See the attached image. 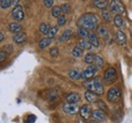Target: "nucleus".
Here are the masks:
<instances>
[{
    "label": "nucleus",
    "instance_id": "1",
    "mask_svg": "<svg viewBox=\"0 0 132 123\" xmlns=\"http://www.w3.org/2000/svg\"><path fill=\"white\" fill-rule=\"evenodd\" d=\"M99 20L98 17L95 15L94 13H84L80 16L77 20V26L85 28L87 30H93L98 28Z\"/></svg>",
    "mask_w": 132,
    "mask_h": 123
},
{
    "label": "nucleus",
    "instance_id": "2",
    "mask_svg": "<svg viewBox=\"0 0 132 123\" xmlns=\"http://www.w3.org/2000/svg\"><path fill=\"white\" fill-rule=\"evenodd\" d=\"M83 87L90 92H94L95 94H97L98 96L102 95L104 93V87H103V83L101 81L100 78H93L88 81L83 82Z\"/></svg>",
    "mask_w": 132,
    "mask_h": 123
},
{
    "label": "nucleus",
    "instance_id": "3",
    "mask_svg": "<svg viewBox=\"0 0 132 123\" xmlns=\"http://www.w3.org/2000/svg\"><path fill=\"white\" fill-rule=\"evenodd\" d=\"M109 7H110V11L112 13H116V15H122V14H125L126 13V10H125V6L123 5V3L121 1H116L113 0L109 3Z\"/></svg>",
    "mask_w": 132,
    "mask_h": 123
},
{
    "label": "nucleus",
    "instance_id": "4",
    "mask_svg": "<svg viewBox=\"0 0 132 123\" xmlns=\"http://www.w3.org/2000/svg\"><path fill=\"white\" fill-rule=\"evenodd\" d=\"M97 72H98V69L94 65H89L87 68H85L81 72V79L84 81H88L96 76Z\"/></svg>",
    "mask_w": 132,
    "mask_h": 123
},
{
    "label": "nucleus",
    "instance_id": "5",
    "mask_svg": "<svg viewBox=\"0 0 132 123\" xmlns=\"http://www.w3.org/2000/svg\"><path fill=\"white\" fill-rule=\"evenodd\" d=\"M121 97V90L118 87H112L107 93V99L110 102H116Z\"/></svg>",
    "mask_w": 132,
    "mask_h": 123
},
{
    "label": "nucleus",
    "instance_id": "6",
    "mask_svg": "<svg viewBox=\"0 0 132 123\" xmlns=\"http://www.w3.org/2000/svg\"><path fill=\"white\" fill-rule=\"evenodd\" d=\"M117 80V72L114 68H109L106 70L105 74H104V81L108 84L113 83L114 81Z\"/></svg>",
    "mask_w": 132,
    "mask_h": 123
},
{
    "label": "nucleus",
    "instance_id": "7",
    "mask_svg": "<svg viewBox=\"0 0 132 123\" xmlns=\"http://www.w3.org/2000/svg\"><path fill=\"white\" fill-rule=\"evenodd\" d=\"M11 15H12L14 20L21 21L23 19V17H24V12H23L22 6L21 5H15L14 8L12 9V11H11Z\"/></svg>",
    "mask_w": 132,
    "mask_h": 123
},
{
    "label": "nucleus",
    "instance_id": "8",
    "mask_svg": "<svg viewBox=\"0 0 132 123\" xmlns=\"http://www.w3.org/2000/svg\"><path fill=\"white\" fill-rule=\"evenodd\" d=\"M79 109L80 107L77 104H72V103H68V102L63 104V111L67 114H71V115L76 114L79 112Z\"/></svg>",
    "mask_w": 132,
    "mask_h": 123
},
{
    "label": "nucleus",
    "instance_id": "9",
    "mask_svg": "<svg viewBox=\"0 0 132 123\" xmlns=\"http://www.w3.org/2000/svg\"><path fill=\"white\" fill-rule=\"evenodd\" d=\"M79 114H80L81 118L84 120H87L88 118H90V116L93 114V111L89 107V105H86V104L82 105L79 109Z\"/></svg>",
    "mask_w": 132,
    "mask_h": 123
},
{
    "label": "nucleus",
    "instance_id": "10",
    "mask_svg": "<svg viewBox=\"0 0 132 123\" xmlns=\"http://www.w3.org/2000/svg\"><path fill=\"white\" fill-rule=\"evenodd\" d=\"M92 116L95 118L96 121L98 122H105L106 121V118H107V115L105 112H103L102 110L100 109H97V110H94L93 111V114Z\"/></svg>",
    "mask_w": 132,
    "mask_h": 123
},
{
    "label": "nucleus",
    "instance_id": "11",
    "mask_svg": "<svg viewBox=\"0 0 132 123\" xmlns=\"http://www.w3.org/2000/svg\"><path fill=\"white\" fill-rule=\"evenodd\" d=\"M66 101L68 103H72V104H77V102L80 100V96L78 93H75V92H71V93H68L66 95Z\"/></svg>",
    "mask_w": 132,
    "mask_h": 123
},
{
    "label": "nucleus",
    "instance_id": "12",
    "mask_svg": "<svg viewBox=\"0 0 132 123\" xmlns=\"http://www.w3.org/2000/svg\"><path fill=\"white\" fill-rule=\"evenodd\" d=\"M116 39H117V43L120 45V46H126V43H127V37L125 35V33L121 29H118L116 32Z\"/></svg>",
    "mask_w": 132,
    "mask_h": 123
},
{
    "label": "nucleus",
    "instance_id": "13",
    "mask_svg": "<svg viewBox=\"0 0 132 123\" xmlns=\"http://www.w3.org/2000/svg\"><path fill=\"white\" fill-rule=\"evenodd\" d=\"M26 40H27V33H26V32L20 31V32L15 33V34L13 35V42H14L15 44L20 45V44H23Z\"/></svg>",
    "mask_w": 132,
    "mask_h": 123
},
{
    "label": "nucleus",
    "instance_id": "14",
    "mask_svg": "<svg viewBox=\"0 0 132 123\" xmlns=\"http://www.w3.org/2000/svg\"><path fill=\"white\" fill-rule=\"evenodd\" d=\"M72 34H73V31L71 28H67L65 30L63 31V33L60 35V37L58 38V42L59 43H63V42H66V40H68L71 36H72Z\"/></svg>",
    "mask_w": 132,
    "mask_h": 123
},
{
    "label": "nucleus",
    "instance_id": "15",
    "mask_svg": "<svg viewBox=\"0 0 132 123\" xmlns=\"http://www.w3.org/2000/svg\"><path fill=\"white\" fill-rule=\"evenodd\" d=\"M84 98L88 103H94L96 101H98V95L95 94L94 92L90 91H85L84 93Z\"/></svg>",
    "mask_w": 132,
    "mask_h": 123
},
{
    "label": "nucleus",
    "instance_id": "16",
    "mask_svg": "<svg viewBox=\"0 0 132 123\" xmlns=\"http://www.w3.org/2000/svg\"><path fill=\"white\" fill-rule=\"evenodd\" d=\"M98 33H99V35L101 37H103V38H105V39H107L110 35V33H109V29L105 26V25H99L98 26Z\"/></svg>",
    "mask_w": 132,
    "mask_h": 123
},
{
    "label": "nucleus",
    "instance_id": "17",
    "mask_svg": "<svg viewBox=\"0 0 132 123\" xmlns=\"http://www.w3.org/2000/svg\"><path fill=\"white\" fill-rule=\"evenodd\" d=\"M87 39H88V42L90 43L92 46L99 47L100 42H99V38H98V36H97V34H96V33L90 32V33H89V35H88V38H87Z\"/></svg>",
    "mask_w": 132,
    "mask_h": 123
},
{
    "label": "nucleus",
    "instance_id": "18",
    "mask_svg": "<svg viewBox=\"0 0 132 123\" xmlns=\"http://www.w3.org/2000/svg\"><path fill=\"white\" fill-rule=\"evenodd\" d=\"M77 46L82 50H88L92 48V45L88 42V39H80L77 44Z\"/></svg>",
    "mask_w": 132,
    "mask_h": 123
},
{
    "label": "nucleus",
    "instance_id": "19",
    "mask_svg": "<svg viewBox=\"0 0 132 123\" xmlns=\"http://www.w3.org/2000/svg\"><path fill=\"white\" fill-rule=\"evenodd\" d=\"M68 76L71 80H74V81L75 80H79V79H81V72L79 70H77V69H73V70L69 71Z\"/></svg>",
    "mask_w": 132,
    "mask_h": 123
},
{
    "label": "nucleus",
    "instance_id": "20",
    "mask_svg": "<svg viewBox=\"0 0 132 123\" xmlns=\"http://www.w3.org/2000/svg\"><path fill=\"white\" fill-rule=\"evenodd\" d=\"M51 43H52V39H51V38H49V37H44V38H42V39L39 42L38 46H39V48H40V49H44V48L48 47V46L51 45Z\"/></svg>",
    "mask_w": 132,
    "mask_h": 123
},
{
    "label": "nucleus",
    "instance_id": "21",
    "mask_svg": "<svg viewBox=\"0 0 132 123\" xmlns=\"http://www.w3.org/2000/svg\"><path fill=\"white\" fill-rule=\"evenodd\" d=\"M104 60H103V58L102 57H100L98 55H95V58H94V63H93V65L99 70L101 68H103L104 67Z\"/></svg>",
    "mask_w": 132,
    "mask_h": 123
},
{
    "label": "nucleus",
    "instance_id": "22",
    "mask_svg": "<svg viewBox=\"0 0 132 123\" xmlns=\"http://www.w3.org/2000/svg\"><path fill=\"white\" fill-rule=\"evenodd\" d=\"M8 29L11 31V32H14V33H18L20 32L21 29H22V26L19 24V23H16V22H12L8 25Z\"/></svg>",
    "mask_w": 132,
    "mask_h": 123
},
{
    "label": "nucleus",
    "instance_id": "23",
    "mask_svg": "<svg viewBox=\"0 0 132 123\" xmlns=\"http://www.w3.org/2000/svg\"><path fill=\"white\" fill-rule=\"evenodd\" d=\"M89 33H90V31L85 29V28L78 27V29H77V34L79 35V37H81V39H87Z\"/></svg>",
    "mask_w": 132,
    "mask_h": 123
},
{
    "label": "nucleus",
    "instance_id": "24",
    "mask_svg": "<svg viewBox=\"0 0 132 123\" xmlns=\"http://www.w3.org/2000/svg\"><path fill=\"white\" fill-rule=\"evenodd\" d=\"M93 4H94V6H95V7H97V8H99V9L104 10V9L107 7L108 2H107V1H105V0H96V1H94V2H93Z\"/></svg>",
    "mask_w": 132,
    "mask_h": 123
},
{
    "label": "nucleus",
    "instance_id": "25",
    "mask_svg": "<svg viewBox=\"0 0 132 123\" xmlns=\"http://www.w3.org/2000/svg\"><path fill=\"white\" fill-rule=\"evenodd\" d=\"M17 3V1H12V0H1L0 1V7L3 8V9H6V8H9L12 4Z\"/></svg>",
    "mask_w": 132,
    "mask_h": 123
},
{
    "label": "nucleus",
    "instance_id": "26",
    "mask_svg": "<svg viewBox=\"0 0 132 123\" xmlns=\"http://www.w3.org/2000/svg\"><path fill=\"white\" fill-rule=\"evenodd\" d=\"M97 105H98V107H99L100 110H102V111L105 112L106 114L109 113V107L107 106V104H106L103 100H98V101H97Z\"/></svg>",
    "mask_w": 132,
    "mask_h": 123
},
{
    "label": "nucleus",
    "instance_id": "27",
    "mask_svg": "<svg viewBox=\"0 0 132 123\" xmlns=\"http://www.w3.org/2000/svg\"><path fill=\"white\" fill-rule=\"evenodd\" d=\"M51 14L53 17H56V18H59L60 16L62 15V11H61V7L60 6H54L52 8V11H51Z\"/></svg>",
    "mask_w": 132,
    "mask_h": 123
},
{
    "label": "nucleus",
    "instance_id": "28",
    "mask_svg": "<svg viewBox=\"0 0 132 123\" xmlns=\"http://www.w3.org/2000/svg\"><path fill=\"white\" fill-rule=\"evenodd\" d=\"M113 20H114V24H115L117 27H122L124 25V19H123L122 16L115 15L114 18H113Z\"/></svg>",
    "mask_w": 132,
    "mask_h": 123
},
{
    "label": "nucleus",
    "instance_id": "29",
    "mask_svg": "<svg viewBox=\"0 0 132 123\" xmlns=\"http://www.w3.org/2000/svg\"><path fill=\"white\" fill-rule=\"evenodd\" d=\"M50 28H51V26H50L49 23H47V22H43V23H41V24H40V27H39L40 31H41L43 34H48Z\"/></svg>",
    "mask_w": 132,
    "mask_h": 123
},
{
    "label": "nucleus",
    "instance_id": "30",
    "mask_svg": "<svg viewBox=\"0 0 132 123\" xmlns=\"http://www.w3.org/2000/svg\"><path fill=\"white\" fill-rule=\"evenodd\" d=\"M102 16H103V18H104V20H105L106 22H110V21L112 20V14H111V11H110V10L104 9V10L102 11Z\"/></svg>",
    "mask_w": 132,
    "mask_h": 123
},
{
    "label": "nucleus",
    "instance_id": "31",
    "mask_svg": "<svg viewBox=\"0 0 132 123\" xmlns=\"http://www.w3.org/2000/svg\"><path fill=\"white\" fill-rule=\"evenodd\" d=\"M58 26H52L51 28H50L49 32H48V34H47V37H49V38H53V37H55L56 36V34H57V32H58Z\"/></svg>",
    "mask_w": 132,
    "mask_h": 123
},
{
    "label": "nucleus",
    "instance_id": "32",
    "mask_svg": "<svg viewBox=\"0 0 132 123\" xmlns=\"http://www.w3.org/2000/svg\"><path fill=\"white\" fill-rule=\"evenodd\" d=\"M82 54H83V50L82 49H80L77 46L72 49V56L75 57V58H79V57H81Z\"/></svg>",
    "mask_w": 132,
    "mask_h": 123
},
{
    "label": "nucleus",
    "instance_id": "33",
    "mask_svg": "<svg viewBox=\"0 0 132 123\" xmlns=\"http://www.w3.org/2000/svg\"><path fill=\"white\" fill-rule=\"evenodd\" d=\"M94 58H95V55H94V54H86V55L84 56L83 61H84V63H86V64L93 65V63H94Z\"/></svg>",
    "mask_w": 132,
    "mask_h": 123
},
{
    "label": "nucleus",
    "instance_id": "34",
    "mask_svg": "<svg viewBox=\"0 0 132 123\" xmlns=\"http://www.w3.org/2000/svg\"><path fill=\"white\" fill-rule=\"evenodd\" d=\"M60 7H61V11H62V13L68 14V13L70 12V5H69V4H67V3L62 4Z\"/></svg>",
    "mask_w": 132,
    "mask_h": 123
},
{
    "label": "nucleus",
    "instance_id": "35",
    "mask_svg": "<svg viewBox=\"0 0 132 123\" xmlns=\"http://www.w3.org/2000/svg\"><path fill=\"white\" fill-rule=\"evenodd\" d=\"M36 119H37V117L35 115H33V114H31V115L27 116V118L24 120V123H34L36 121Z\"/></svg>",
    "mask_w": 132,
    "mask_h": 123
},
{
    "label": "nucleus",
    "instance_id": "36",
    "mask_svg": "<svg viewBox=\"0 0 132 123\" xmlns=\"http://www.w3.org/2000/svg\"><path fill=\"white\" fill-rule=\"evenodd\" d=\"M57 22H58V25L59 26H62L66 23V17L64 15H61L59 18H57Z\"/></svg>",
    "mask_w": 132,
    "mask_h": 123
},
{
    "label": "nucleus",
    "instance_id": "37",
    "mask_svg": "<svg viewBox=\"0 0 132 123\" xmlns=\"http://www.w3.org/2000/svg\"><path fill=\"white\" fill-rule=\"evenodd\" d=\"M58 54H59V50H58L57 47H53V48L50 49V55H51V57L56 58V57L58 56Z\"/></svg>",
    "mask_w": 132,
    "mask_h": 123
},
{
    "label": "nucleus",
    "instance_id": "38",
    "mask_svg": "<svg viewBox=\"0 0 132 123\" xmlns=\"http://www.w3.org/2000/svg\"><path fill=\"white\" fill-rule=\"evenodd\" d=\"M6 58H7V53L4 50H0V63L5 61Z\"/></svg>",
    "mask_w": 132,
    "mask_h": 123
},
{
    "label": "nucleus",
    "instance_id": "39",
    "mask_svg": "<svg viewBox=\"0 0 132 123\" xmlns=\"http://www.w3.org/2000/svg\"><path fill=\"white\" fill-rule=\"evenodd\" d=\"M53 4H54V1L53 0H45L44 1V5L46 7H52Z\"/></svg>",
    "mask_w": 132,
    "mask_h": 123
},
{
    "label": "nucleus",
    "instance_id": "40",
    "mask_svg": "<svg viewBox=\"0 0 132 123\" xmlns=\"http://www.w3.org/2000/svg\"><path fill=\"white\" fill-rule=\"evenodd\" d=\"M3 39H4V34H3L1 31H0V42H2Z\"/></svg>",
    "mask_w": 132,
    "mask_h": 123
},
{
    "label": "nucleus",
    "instance_id": "41",
    "mask_svg": "<svg viewBox=\"0 0 132 123\" xmlns=\"http://www.w3.org/2000/svg\"><path fill=\"white\" fill-rule=\"evenodd\" d=\"M75 123H84V121H83V119H78Z\"/></svg>",
    "mask_w": 132,
    "mask_h": 123
},
{
    "label": "nucleus",
    "instance_id": "42",
    "mask_svg": "<svg viewBox=\"0 0 132 123\" xmlns=\"http://www.w3.org/2000/svg\"><path fill=\"white\" fill-rule=\"evenodd\" d=\"M88 123H99L98 121H96V120H93V121H89Z\"/></svg>",
    "mask_w": 132,
    "mask_h": 123
}]
</instances>
